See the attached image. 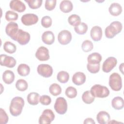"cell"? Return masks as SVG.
Returning <instances> with one entry per match:
<instances>
[{"instance_id":"9c48e42d","label":"cell","mask_w":124,"mask_h":124,"mask_svg":"<svg viewBox=\"0 0 124 124\" xmlns=\"http://www.w3.org/2000/svg\"><path fill=\"white\" fill-rule=\"evenodd\" d=\"M117 60L113 57L108 58L103 62L102 65V70L105 73L110 72L116 65Z\"/></svg>"},{"instance_id":"44dd1931","label":"cell","mask_w":124,"mask_h":124,"mask_svg":"<svg viewBox=\"0 0 124 124\" xmlns=\"http://www.w3.org/2000/svg\"><path fill=\"white\" fill-rule=\"evenodd\" d=\"M102 59V56L99 53L93 52L88 55L87 57L88 63L95 64L100 63Z\"/></svg>"},{"instance_id":"30bf717a","label":"cell","mask_w":124,"mask_h":124,"mask_svg":"<svg viewBox=\"0 0 124 124\" xmlns=\"http://www.w3.org/2000/svg\"><path fill=\"white\" fill-rule=\"evenodd\" d=\"M21 20L24 25L31 26L37 23L38 17L34 14H26L22 16Z\"/></svg>"},{"instance_id":"f35d334b","label":"cell","mask_w":124,"mask_h":124,"mask_svg":"<svg viewBox=\"0 0 124 124\" xmlns=\"http://www.w3.org/2000/svg\"><path fill=\"white\" fill-rule=\"evenodd\" d=\"M100 63L95 64H91L88 63L87 64V68L88 71L93 74H95L99 72L100 70Z\"/></svg>"},{"instance_id":"e575fe53","label":"cell","mask_w":124,"mask_h":124,"mask_svg":"<svg viewBox=\"0 0 124 124\" xmlns=\"http://www.w3.org/2000/svg\"><path fill=\"white\" fill-rule=\"evenodd\" d=\"M93 47V45L92 41L86 40L83 42L81 45V48L84 52H88L91 51Z\"/></svg>"},{"instance_id":"ba28073f","label":"cell","mask_w":124,"mask_h":124,"mask_svg":"<svg viewBox=\"0 0 124 124\" xmlns=\"http://www.w3.org/2000/svg\"><path fill=\"white\" fill-rule=\"evenodd\" d=\"M37 71L41 76L44 78H49L53 74V68L49 64H41L38 66Z\"/></svg>"},{"instance_id":"5b68a950","label":"cell","mask_w":124,"mask_h":124,"mask_svg":"<svg viewBox=\"0 0 124 124\" xmlns=\"http://www.w3.org/2000/svg\"><path fill=\"white\" fill-rule=\"evenodd\" d=\"M54 109L56 112L61 115L65 114L67 110V103L66 99L62 97H59L56 100Z\"/></svg>"},{"instance_id":"83f0119b","label":"cell","mask_w":124,"mask_h":124,"mask_svg":"<svg viewBox=\"0 0 124 124\" xmlns=\"http://www.w3.org/2000/svg\"><path fill=\"white\" fill-rule=\"evenodd\" d=\"M4 50L10 54H13L15 53L16 50V46L10 41H6L3 45Z\"/></svg>"},{"instance_id":"f546056e","label":"cell","mask_w":124,"mask_h":124,"mask_svg":"<svg viewBox=\"0 0 124 124\" xmlns=\"http://www.w3.org/2000/svg\"><path fill=\"white\" fill-rule=\"evenodd\" d=\"M50 93L53 96H57L62 93V88L57 83L52 84L49 88Z\"/></svg>"},{"instance_id":"836d02e7","label":"cell","mask_w":124,"mask_h":124,"mask_svg":"<svg viewBox=\"0 0 124 124\" xmlns=\"http://www.w3.org/2000/svg\"><path fill=\"white\" fill-rule=\"evenodd\" d=\"M42 0H26V2L31 9H37L40 8L42 3Z\"/></svg>"},{"instance_id":"6da1fadb","label":"cell","mask_w":124,"mask_h":124,"mask_svg":"<svg viewBox=\"0 0 124 124\" xmlns=\"http://www.w3.org/2000/svg\"><path fill=\"white\" fill-rule=\"evenodd\" d=\"M24 99L19 96L13 98L9 107V110L11 114L13 116H18L22 112L23 108L24 106Z\"/></svg>"},{"instance_id":"7a4b0ae2","label":"cell","mask_w":124,"mask_h":124,"mask_svg":"<svg viewBox=\"0 0 124 124\" xmlns=\"http://www.w3.org/2000/svg\"><path fill=\"white\" fill-rule=\"evenodd\" d=\"M122 23L118 21H114L107 26L105 30V36L108 38H112L120 33L122 30Z\"/></svg>"},{"instance_id":"d4e9b609","label":"cell","mask_w":124,"mask_h":124,"mask_svg":"<svg viewBox=\"0 0 124 124\" xmlns=\"http://www.w3.org/2000/svg\"><path fill=\"white\" fill-rule=\"evenodd\" d=\"M2 79L6 84H11L15 79V74L14 72L11 70L5 71L2 74Z\"/></svg>"},{"instance_id":"3957f363","label":"cell","mask_w":124,"mask_h":124,"mask_svg":"<svg viewBox=\"0 0 124 124\" xmlns=\"http://www.w3.org/2000/svg\"><path fill=\"white\" fill-rule=\"evenodd\" d=\"M92 94L94 97L105 98L109 94V90L106 87L100 84H95L93 85L90 90Z\"/></svg>"},{"instance_id":"9a60e30c","label":"cell","mask_w":124,"mask_h":124,"mask_svg":"<svg viewBox=\"0 0 124 124\" xmlns=\"http://www.w3.org/2000/svg\"><path fill=\"white\" fill-rule=\"evenodd\" d=\"M9 6L12 10L19 13L23 12L26 8L25 4L21 0H11L10 2Z\"/></svg>"},{"instance_id":"74e56055","label":"cell","mask_w":124,"mask_h":124,"mask_svg":"<svg viewBox=\"0 0 124 124\" xmlns=\"http://www.w3.org/2000/svg\"><path fill=\"white\" fill-rule=\"evenodd\" d=\"M52 19L49 16H45L43 17L41 21L42 26L45 28L50 27L52 25Z\"/></svg>"},{"instance_id":"60d3db41","label":"cell","mask_w":124,"mask_h":124,"mask_svg":"<svg viewBox=\"0 0 124 124\" xmlns=\"http://www.w3.org/2000/svg\"><path fill=\"white\" fill-rule=\"evenodd\" d=\"M8 116L5 111L0 108V123L1 124H6L8 121Z\"/></svg>"},{"instance_id":"4316f807","label":"cell","mask_w":124,"mask_h":124,"mask_svg":"<svg viewBox=\"0 0 124 124\" xmlns=\"http://www.w3.org/2000/svg\"><path fill=\"white\" fill-rule=\"evenodd\" d=\"M95 97L92 94L90 91L84 92L82 95V99L83 102L87 104L92 103L94 100Z\"/></svg>"},{"instance_id":"cb8c5ba5","label":"cell","mask_w":124,"mask_h":124,"mask_svg":"<svg viewBox=\"0 0 124 124\" xmlns=\"http://www.w3.org/2000/svg\"><path fill=\"white\" fill-rule=\"evenodd\" d=\"M111 106L115 109H122L124 106V101L123 98L120 96L115 97L111 101Z\"/></svg>"},{"instance_id":"277c9868","label":"cell","mask_w":124,"mask_h":124,"mask_svg":"<svg viewBox=\"0 0 124 124\" xmlns=\"http://www.w3.org/2000/svg\"><path fill=\"white\" fill-rule=\"evenodd\" d=\"M109 85L114 91H119L122 87V79L120 75L117 73H113L109 78Z\"/></svg>"},{"instance_id":"603a6c76","label":"cell","mask_w":124,"mask_h":124,"mask_svg":"<svg viewBox=\"0 0 124 124\" xmlns=\"http://www.w3.org/2000/svg\"><path fill=\"white\" fill-rule=\"evenodd\" d=\"M40 96L39 94L36 92H32L27 95V101L29 104L31 105L35 106L38 104L40 102Z\"/></svg>"},{"instance_id":"4dcf8cb0","label":"cell","mask_w":124,"mask_h":124,"mask_svg":"<svg viewBox=\"0 0 124 124\" xmlns=\"http://www.w3.org/2000/svg\"><path fill=\"white\" fill-rule=\"evenodd\" d=\"M74 30L75 32L78 34H84L86 33L88 30V25L84 22H81L78 25L74 27Z\"/></svg>"},{"instance_id":"e0dca14e","label":"cell","mask_w":124,"mask_h":124,"mask_svg":"<svg viewBox=\"0 0 124 124\" xmlns=\"http://www.w3.org/2000/svg\"><path fill=\"white\" fill-rule=\"evenodd\" d=\"M85 81L86 76L83 72H77L72 77V82L76 85H81L85 83Z\"/></svg>"},{"instance_id":"d6986e66","label":"cell","mask_w":124,"mask_h":124,"mask_svg":"<svg viewBox=\"0 0 124 124\" xmlns=\"http://www.w3.org/2000/svg\"><path fill=\"white\" fill-rule=\"evenodd\" d=\"M109 114L105 111H99L96 116V120L100 124H107L110 121Z\"/></svg>"},{"instance_id":"7402d4cb","label":"cell","mask_w":124,"mask_h":124,"mask_svg":"<svg viewBox=\"0 0 124 124\" xmlns=\"http://www.w3.org/2000/svg\"><path fill=\"white\" fill-rule=\"evenodd\" d=\"M73 3L70 0H64L62 1L60 4V9L63 13H68L73 10Z\"/></svg>"},{"instance_id":"52a82bcc","label":"cell","mask_w":124,"mask_h":124,"mask_svg":"<svg viewBox=\"0 0 124 124\" xmlns=\"http://www.w3.org/2000/svg\"><path fill=\"white\" fill-rule=\"evenodd\" d=\"M30 38L31 36L29 32L25 31L22 29H19L14 41H17L21 45H25L29 42Z\"/></svg>"},{"instance_id":"ab89813d","label":"cell","mask_w":124,"mask_h":124,"mask_svg":"<svg viewBox=\"0 0 124 124\" xmlns=\"http://www.w3.org/2000/svg\"><path fill=\"white\" fill-rule=\"evenodd\" d=\"M56 0H46L45 4L46 9L48 11L53 10L56 5Z\"/></svg>"},{"instance_id":"5bb4252c","label":"cell","mask_w":124,"mask_h":124,"mask_svg":"<svg viewBox=\"0 0 124 124\" xmlns=\"http://www.w3.org/2000/svg\"><path fill=\"white\" fill-rule=\"evenodd\" d=\"M35 57L40 61L48 60L50 58L48 49L45 46L39 47L35 53Z\"/></svg>"},{"instance_id":"7c38bea8","label":"cell","mask_w":124,"mask_h":124,"mask_svg":"<svg viewBox=\"0 0 124 124\" xmlns=\"http://www.w3.org/2000/svg\"><path fill=\"white\" fill-rule=\"evenodd\" d=\"M16 62L15 59L11 56L5 54H1L0 56V64L1 66L9 68H13L16 65Z\"/></svg>"},{"instance_id":"4fadbf2b","label":"cell","mask_w":124,"mask_h":124,"mask_svg":"<svg viewBox=\"0 0 124 124\" xmlns=\"http://www.w3.org/2000/svg\"><path fill=\"white\" fill-rule=\"evenodd\" d=\"M19 30L18 24L14 22H9L6 26L5 32L8 36L14 40L16 34Z\"/></svg>"},{"instance_id":"484cf974","label":"cell","mask_w":124,"mask_h":124,"mask_svg":"<svg viewBox=\"0 0 124 124\" xmlns=\"http://www.w3.org/2000/svg\"><path fill=\"white\" fill-rule=\"evenodd\" d=\"M18 74L22 77L28 76L30 72V68L26 64L21 63L18 66L17 68Z\"/></svg>"},{"instance_id":"8fae6325","label":"cell","mask_w":124,"mask_h":124,"mask_svg":"<svg viewBox=\"0 0 124 124\" xmlns=\"http://www.w3.org/2000/svg\"><path fill=\"white\" fill-rule=\"evenodd\" d=\"M72 34L68 30L61 31L58 35V40L60 44L62 45L68 44L72 40Z\"/></svg>"},{"instance_id":"2e32d148","label":"cell","mask_w":124,"mask_h":124,"mask_svg":"<svg viewBox=\"0 0 124 124\" xmlns=\"http://www.w3.org/2000/svg\"><path fill=\"white\" fill-rule=\"evenodd\" d=\"M90 35L92 39L94 41H100L102 37V28L98 26H93L91 30Z\"/></svg>"},{"instance_id":"b9f144b4","label":"cell","mask_w":124,"mask_h":124,"mask_svg":"<svg viewBox=\"0 0 124 124\" xmlns=\"http://www.w3.org/2000/svg\"><path fill=\"white\" fill-rule=\"evenodd\" d=\"M40 102L43 105H49L51 102V99L48 95H43L40 97Z\"/></svg>"},{"instance_id":"7bdbcfd3","label":"cell","mask_w":124,"mask_h":124,"mask_svg":"<svg viewBox=\"0 0 124 124\" xmlns=\"http://www.w3.org/2000/svg\"><path fill=\"white\" fill-rule=\"evenodd\" d=\"M84 124H95V123L94 120L91 118H87L85 119L84 122Z\"/></svg>"},{"instance_id":"f1b7e54d","label":"cell","mask_w":124,"mask_h":124,"mask_svg":"<svg viewBox=\"0 0 124 124\" xmlns=\"http://www.w3.org/2000/svg\"><path fill=\"white\" fill-rule=\"evenodd\" d=\"M57 79L60 82L65 83L68 82L69 79V75L68 72L64 71H60L57 76Z\"/></svg>"},{"instance_id":"8992f818","label":"cell","mask_w":124,"mask_h":124,"mask_svg":"<svg viewBox=\"0 0 124 124\" xmlns=\"http://www.w3.org/2000/svg\"><path fill=\"white\" fill-rule=\"evenodd\" d=\"M55 118V115L53 111L50 109H45L39 118L40 124H49Z\"/></svg>"},{"instance_id":"1f68e13d","label":"cell","mask_w":124,"mask_h":124,"mask_svg":"<svg viewBox=\"0 0 124 124\" xmlns=\"http://www.w3.org/2000/svg\"><path fill=\"white\" fill-rule=\"evenodd\" d=\"M68 22L71 26L76 27L81 23V19L78 15L76 14H72L68 17Z\"/></svg>"},{"instance_id":"ee69618b","label":"cell","mask_w":124,"mask_h":124,"mask_svg":"<svg viewBox=\"0 0 124 124\" xmlns=\"http://www.w3.org/2000/svg\"><path fill=\"white\" fill-rule=\"evenodd\" d=\"M119 69H120V71H121L122 72V73L123 74H124V72H123V70H124V63H122L120 65Z\"/></svg>"},{"instance_id":"d590c367","label":"cell","mask_w":124,"mask_h":124,"mask_svg":"<svg viewBox=\"0 0 124 124\" xmlns=\"http://www.w3.org/2000/svg\"><path fill=\"white\" fill-rule=\"evenodd\" d=\"M66 96L69 98H74L77 95V89L72 86L68 87L65 91Z\"/></svg>"},{"instance_id":"ffe728a7","label":"cell","mask_w":124,"mask_h":124,"mask_svg":"<svg viewBox=\"0 0 124 124\" xmlns=\"http://www.w3.org/2000/svg\"><path fill=\"white\" fill-rule=\"evenodd\" d=\"M108 11L111 15L116 16L120 15L122 13V7L119 3L114 2L110 4Z\"/></svg>"},{"instance_id":"d6a6232c","label":"cell","mask_w":124,"mask_h":124,"mask_svg":"<svg viewBox=\"0 0 124 124\" xmlns=\"http://www.w3.org/2000/svg\"><path fill=\"white\" fill-rule=\"evenodd\" d=\"M16 89L21 92L26 91L28 87L27 82L23 79H19L17 80L16 83Z\"/></svg>"},{"instance_id":"ac0fdd59","label":"cell","mask_w":124,"mask_h":124,"mask_svg":"<svg viewBox=\"0 0 124 124\" xmlns=\"http://www.w3.org/2000/svg\"><path fill=\"white\" fill-rule=\"evenodd\" d=\"M42 40L45 44L50 45L55 41V36L53 32L50 31H45L42 35Z\"/></svg>"},{"instance_id":"8d00e7d4","label":"cell","mask_w":124,"mask_h":124,"mask_svg":"<svg viewBox=\"0 0 124 124\" xmlns=\"http://www.w3.org/2000/svg\"><path fill=\"white\" fill-rule=\"evenodd\" d=\"M5 19L8 21H12L16 20L18 19V14L12 11H7L5 13Z\"/></svg>"}]
</instances>
